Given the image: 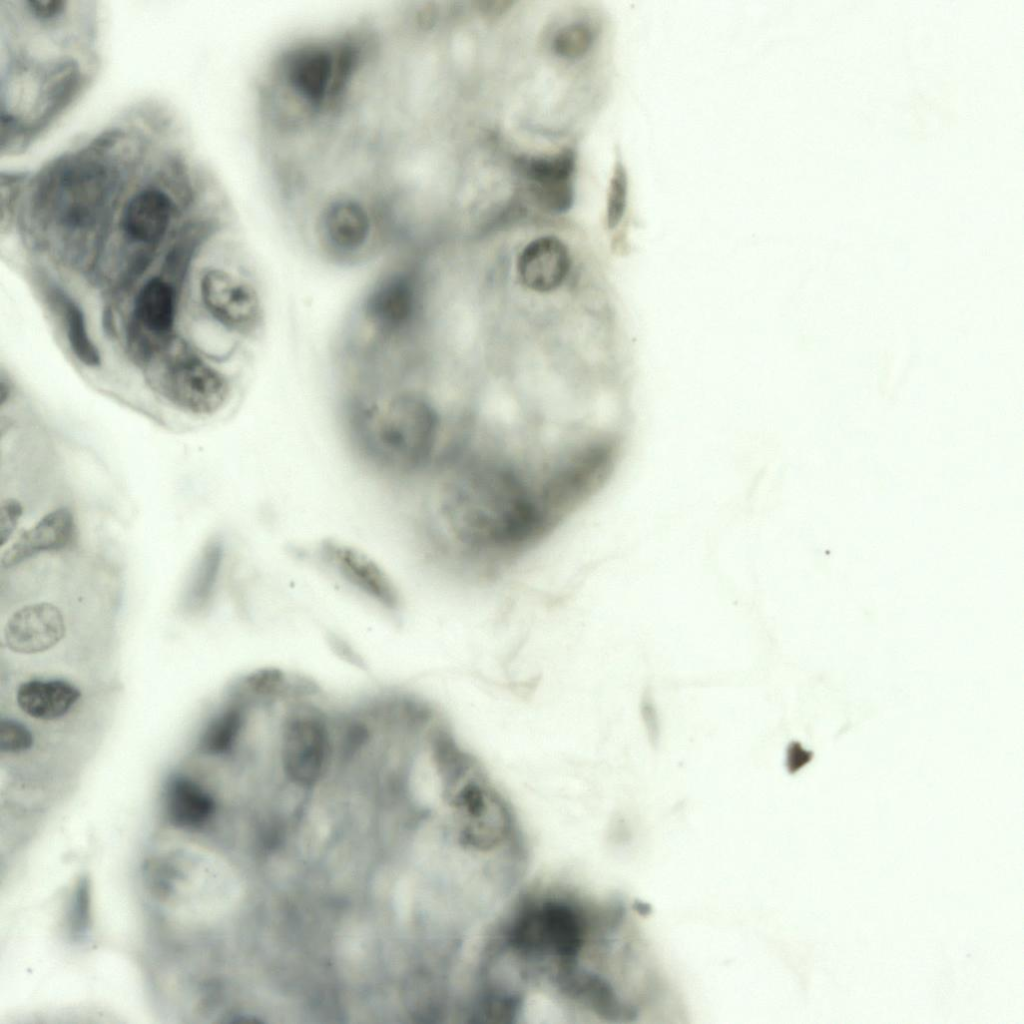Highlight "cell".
<instances>
[{"instance_id":"5b68a950","label":"cell","mask_w":1024,"mask_h":1024,"mask_svg":"<svg viewBox=\"0 0 1024 1024\" xmlns=\"http://www.w3.org/2000/svg\"><path fill=\"white\" fill-rule=\"evenodd\" d=\"M420 311V288L414 272L395 268L380 275L360 305L363 322L384 344L406 334Z\"/></svg>"},{"instance_id":"83f0119b","label":"cell","mask_w":1024,"mask_h":1024,"mask_svg":"<svg viewBox=\"0 0 1024 1024\" xmlns=\"http://www.w3.org/2000/svg\"><path fill=\"white\" fill-rule=\"evenodd\" d=\"M31 11L41 18H51L63 10V2L58 0H31L27 2Z\"/></svg>"},{"instance_id":"d6986e66","label":"cell","mask_w":1024,"mask_h":1024,"mask_svg":"<svg viewBox=\"0 0 1024 1024\" xmlns=\"http://www.w3.org/2000/svg\"><path fill=\"white\" fill-rule=\"evenodd\" d=\"M223 557L224 545L220 538H212L204 545L187 587V598L190 603L202 605L212 597L219 580Z\"/></svg>"},{"instance_id":"d4e9b609","label":"cell","mask_w":1024,"mask_h":1024,"mask_svg":"<svg viewBox=\"0 0 1024 1024\" xmlns=\"http://www.w3.org/2000/svg\"><path fill=\"white\" fill-rule=\"evenodd\" d=\"M23 508L19 501L13 498L5 499L0 504V539L4 545L10 538L22 516Z\"/></svg>"},{"instance_id":"4fadbf2b","label":"cell","mask_w":1024,"mask_h":1024,"mask_svg":"<svg viewBox=\"0 0 1024 1024\" xmlns=\"http://www.w3.org/2000/svg\"><path fill=\"white\" fill-rule=\"evenodd\" d=\"M173 215L171 197L158 187L136 192L126 203L120 227L132 242L152 246L166 234Z\"/></svg>"},{"instance_id":"5bb4252c","label":"cell","mask_w":1024,"mask_h":1024,"mask_svg":"<svg viewBox=\"0 0 1024 1024\" xmlns=\"http://www.w3.org/2000/svg\"><path fill=\"white\" fill-rule=\"evenodd\" d=\"M75 535V523L67 508H58L43 516L3 552L1 565L11 567L43 551L66 547Z\"/></svg>"},{"instance_id":"8992f818","label":"cell","mask_w":1024,"mask_h":1024,"mask_svg":"<svg viewBox=\"0 0 1024 1024\" xmlns=\"http://www.w3.org/2000/svg\"><path fill=\"white\" fill-rule=\"evenodd\" d=\"M370 212L360 202L340 198L319 214L316 238L324 256L339 264L364 260L379 244Z\"/></svg>"},{"instance_id":"9a60e30c","label":"cell","mask_w":1024,"mask_h":1024,"mask_svg":"<svg viewBox=\"0 0 1024 1024\" xmlns=\"http://www.w3.org/2000/svg\"><path fill=\"white\" fill-rule=\"evenodd\" d=\"M175 291L160 277L149 279L138 291L133 316L140 332L153 340H167L175 322Z\"/></svg>"},{"instance_id":"7a4b0ae2","label":"cell","mask_w":1024,"mask_h":1024,"mask_svg":"<svg viewBox=\"0 0 1024 1024\" xmlns=\"http://www.w3.org/2000/svg\"><path fill=\"white\" fill-rule=\"evenodd\" d=\"M345 421L356 452L378 469L412 474L433 467L437 460L443 440L441 416L419 393L353 399Z\"/></svg>"},{"instance_id":"3957f363","label":"cell","mask_w":1024,"mask_h":1024,"mask_svg":"<svg viewBox=\"0 0 1024 1024\" xmlns=\"http://www.w3.org/2000/svg\"><path fill=\"white\" fill-rule=\"evenodd\" d=\"M309 693L291 689L284 698L274 735V769L282 787L312 790L330 783L340 766L339 712Z\"/></svg>"},{"instance_id":"ffe728a7","label":"cell","mask_w":1024,"mask_h":1024,"mask_svg":"<svg viewBox=\"0 0 1024 1024\" xmlns=\"http://www.w3.org/2000/svg\"><path fill=\"white\" fill-rule=\"evenodd\" d=\"M66 337L74 356L87 367L101 363L100 353L89 336L85 317L80 307L66 295H59Z\"/></svg>"},{"instance_id":"44dd1931","label":"cell","mask_w":1024,"mask_h":1024,"mask_svg":"<svg viewBox=\"0 0 1024 1024\" xmlns=\"http://www.w3.org/2000/svg\"><path fill=\"white\" fill-rule=\"evenodd\" d=\"M593 32L585 23H571L557 31L552 41L553 52L563 59H577L592 46Z\"/></svg>"},{"instance_id":"52a82bcc","label":"cell","mask_w":1024,"mask_h":1024,"mask_svg":"<svg viewBox=\"0 0 1024 1024\" xmlns=\"http://www.w3.org/2000/svg\"><path fill=\"white\" fill-rule=\"evenodd\" d=\"M108 167L83 159L59 169L45 184L48 202L69 224L91 220L105 204L114 180Z\"/></svg>"},{"instance_id":"277c9868","label":"cell","mask_w":1024,"mask_h":1024,"mask_svg":"<svg viewBox=\"0 0 1024 1024\" xmlns=\"http://www.w3.org/2000/svg\"><path fill=\"white\" fill-rule=\"evenodd\" d=\"M146 357L150 387L176 408L209 416L228 402L231 386L227 377L183 342L164 341Z\"/></svg>"},{"instance_id":"8fae6325","label":"cell","mask_w":1024,"mask_h":1024,"mask_svg":"<svg viewBox=\"0 0 1024 1024\" xmlns=\"http://www.w3.org/2000/svg\"><path fill=\"white\" fill-rule=\"evenodd\" d=\"M523 171L529 191L540 208L562 214L573 206L575 154L571 149L528 158L523 163Z\"/></svg>"},{"instance_id":"2e32d148","label":"cell","mask_w":1024,"mask_h":1024,"mask_svg":"<svg viewBox=\"0 0 1024 1024\" xmlns=\"http://www.w3.org/2000/svg\"><path fill=\"white\" fill-rule=\"evenodd\" d=\"M165 812L168 820L176 827L198 828L214 814L216 803L213 796L197 782L183 777H172L164 793Z\"/></svg>"},{"instance_id":"7c38bea8","label":"cell","mask_w":1024,"mask_h":1024,"mask_svg":"<svg viewBox=\"0 0 1024 1024\" xmlns=\"http://www.w3.org/2000/svg\"><path fill=\"white\" fill-rule=\"evenodd\" d=\"M65 634V622L60 610L53 604L42 602L17 610L7 621L4 640L7 647L17 653L43 652L55 646Z\"/></svg>"},{"instance_id":"4316f807","label":"cell","mask_w":1024,"mask_h":1024,"mask_svg":"<svg viewBox=\"0 0 1024 1024\" xmlns=\"http://www.w3.org/2000/svg\"><path fill=\"white\" fill-rule=\"evenodd\" d=\"M812 757V752L804 749L799 742H791L786 750L785 765L787 771L790 774L797 773L811 761Z\"/></svg>"},{"instance_id":"6da1fadb","label":"cell","mask_w":1024,"mask_h":1024,"mask_svg":"<svg viewBox=\"0 0 1024 1024\" xmlns=\"http://www.w3.org/2000/svg\"><path fill=\"white\" fill-rule=\"evenodd\" d=\"M633 943L626 909L584 890L546 883L516 897L476 952L471 1022H622L631 998Z\"/></svg>"},{"instance_id":"7402d4cb","label":"cell","mask_w":1024,"mask_h":1024,"mask_svg":"<svg viewBox=\"0 0 1024 1024\" xmlns=\"http://www.w3.org/2000/svg\"><path fill=\"white\" fill-rule=\"evenodd\" d=\"M628 177L621 159H616L609 183L606 205V225L614 229L621 222L627 204Z\"/></svg>"},{"instance_id":"cb8c5ba5","label":"cell","mask_w":1024,"mask_h":1024,"mask_svg":"<svg viewBox=\"0 0 1024 1024\" xmlns=\"http://www.w3.org/2000/svg\"><path fill=\"white\" fill-rule=\"evenodd\" d=\"M640 713L648 740L653 747H657L661 736V724L658 710L649 688L645 689L642 694Z\"/></svg>"},{"instance_id":"ac0fdd59","label":"cell","mask_w":1024,"mask_h":1024,"mask_svg":"<svg viewBox=\"0 0 1024 1024\" xmlns=\"http://www.w3.org/2000/svg\"><path fill=\"white\" fill-rule=\"evenodd\" d=\"M333 64L327 50H304L292 57L288 65V81L299 96L312 104H320L331 91Z\"/></svg>"},{"instance_id":"603a6c76","label":"cell","mask_w":1024,"mask_h":1024,"mask_svg":"<svg viewBox=\"0 0 1024 1024\" xmlns=\"http://www.w3.org/2000/svg\"><path fill=\"white\" fill-rule=\"evenodd\" d=\"M32 745L33 736L25 725L10 719H4L1 721V751L18 753L30 749Z\"/></svg>"},{"instance_id":"484cf974","label":"cell","mask_w":1024,"mask_h":1024,"mask_svg":"<svg viewBox=\"0 0 1024 1024\" xmlns=\"http://www.w3.org/2000/svg\"><path fill=\"white\" fill-rule=\"evenodd\" d=\"M70 912L71 929L75 933L82 934L87 927L88 921V893L85 881L81 882L77 887Z\"/></svg>"},{"instance_id":"ba28073f","label":"cell","mask_w":1024,"mask_h":1024,"mask_svg":"<svg viewBox=\"0 0 1024 1024\" xmlns=\"http://www.w3.org/2000/svg\"><path fill=\"white\" fill-rule=\"evenodd\" d=\"M199 288L206 311L220 326L241 335L259 329L263 307L251 284L226 270L211 268L203 273Z\"/></svg>"},{"instance_id":"9c48e42d","label":"cell","mask_w":1024,"mask_h":1024,"mask_svg":"<svg viewBox=\"0 0 1024 1024\" xmlns=\"http://www.w3.org/2000/svg\"><path fill=\"white\" fill-rule=\"evenodd\" d=\"M322 564L345 584L387 610L400 605V595L387 572L360 549L325 539L317 549Z\"/></svg>"},{"instance_id":"30bf717a","label":"cell","mask_w":1024,"mask_h":1024,"mask_svg":"<svg viewBox=\"0 0 1024 1024\" xmlns=\"http://www.w3.org/2000/svg\"><path fill=\"white\" fill-rule=\"evenodd\" d=\"M572 268V256L564 241L542 235L529 241L518 253L516 276L526 290L549 294L561 288Z\"/></svg>"},{"instance_id":"e0dca14e","label":"cell","mask_w":1024,"mask_h":1024,"mask_svg":"<svg viewBox=\"0 0 1024 1024\" xmlns=\"http://www.w3.org/2000/svg\"><path fill=\"white\" fill-rule=\"evenodd\" d=\"M79 697V690L64 680H30L22 683L16 694L20 709L41 720L64 716Z\"/></svg>"}]
</instances>
